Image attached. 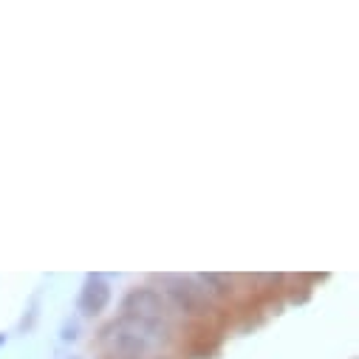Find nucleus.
Listing matches in <instances>:
<instances>
[{
	"label": "nucleus",
	"instance_id": "obj_3",
	"mask_svg": "<svg viewBox=\"0 0 359 359\" xmlns=\"http://www.w3.org/2000/svg\"><path fill=\"white\" fill-rule=\"evenodd\" d=\"M122 317H136V320H170V303L158 289L139 286L130 289L128 297L122 300Z\"/></svg>",
	"mask_w": 359,
	"mask_h": 359
},
{
	"label": "nucleus",
	"instance_id": "obj_7",
	"mask_svg": "<svg viewBox=\"0 0 359 359\" xmlns=\"http://www.w3.org/2000/svg\"><path fill=\"white\" fill-rule=\"evenodd\" d=\"M71 359H79V356H71Z\"/></svg>",
	"mask_w": 359,
	"mask_h": 359
},
{
	"label": "nucleus",
	"instance_id": "obj_5",
	"mask_svg": "<svg viewBox=\"0 0 359 359\" xmlns=\"http://www.w3.org/2000/svg\"><path fill=\"white\" fill-rule=\"evenodd\" d=\"M196 283L201 286V292L207 297H229L232 294V280L226 275H218V272H204V275H196Z\"/></svg>",
	"mask_w": 359,
	"mask_h": 359
},
{
	"label": "nucleus",
	"instance_id": "obj_1",
	"mask_svg": "<svg viewBox=\"0 0 359 359\" xmlns=\"http://www.w3.org/2000/svg\"><path fill=\"white\" fill-rule=\"evenodd\" d=\"M175 334L170 320L116 317L102 328V345L122 359H153L172 348Z\"/></svg>",
	"mask_w": 359,
	"mask_h": 359
},
{
	"label": "nucleus",
	"instance_id": "obj_2",
	"mask_svg": "<svg viewBox=\"0 0 359 359\" xmlns=\"http://www.w3.org/2000/svg\"><path fill=\"white\" fill-rule=\"evenodd\" d=\"M161 289H164V300L172 303L175 309L190 311V314H207L212 309L210 297L201 292V286L196 283V278H184V275H164L158 278Z\"/></svg>",
	"mask_w": 359,
	"mask_h": 359
},
{
	"label": "nucleus",
	"instance_id": "obj_4",
	"mask_svg": "<svg viewBox=\"0 0 359 359\" xmlns=\"http://www.w3.org/2000/svg\"><path fill=\"white\" fill-rule=\"evenodd\" d=\"M111 294H114V292H111V283H108L102 275H85V283H82L79 297H76L79 314L94 317V314L105 311L108 303H111Z\"/></svg>",
	"mask_w": 359,
	"mask_h": 359
},
{
	"label": "nucleus",
	"instance_id": "obj_6",
	"mask_svg": "<svg viewBox=\"0 0 359 359\" xmlns=\"http://www.w3.org/2000/svg\"><path fill=\"white\" fill-rule=\"evenodd\" d=\"M4 345H6V334H4V331H0V348H4Z\"/></svg>",
	"mask_w": 359,
	"mask_h": 359
}]
</instances>
